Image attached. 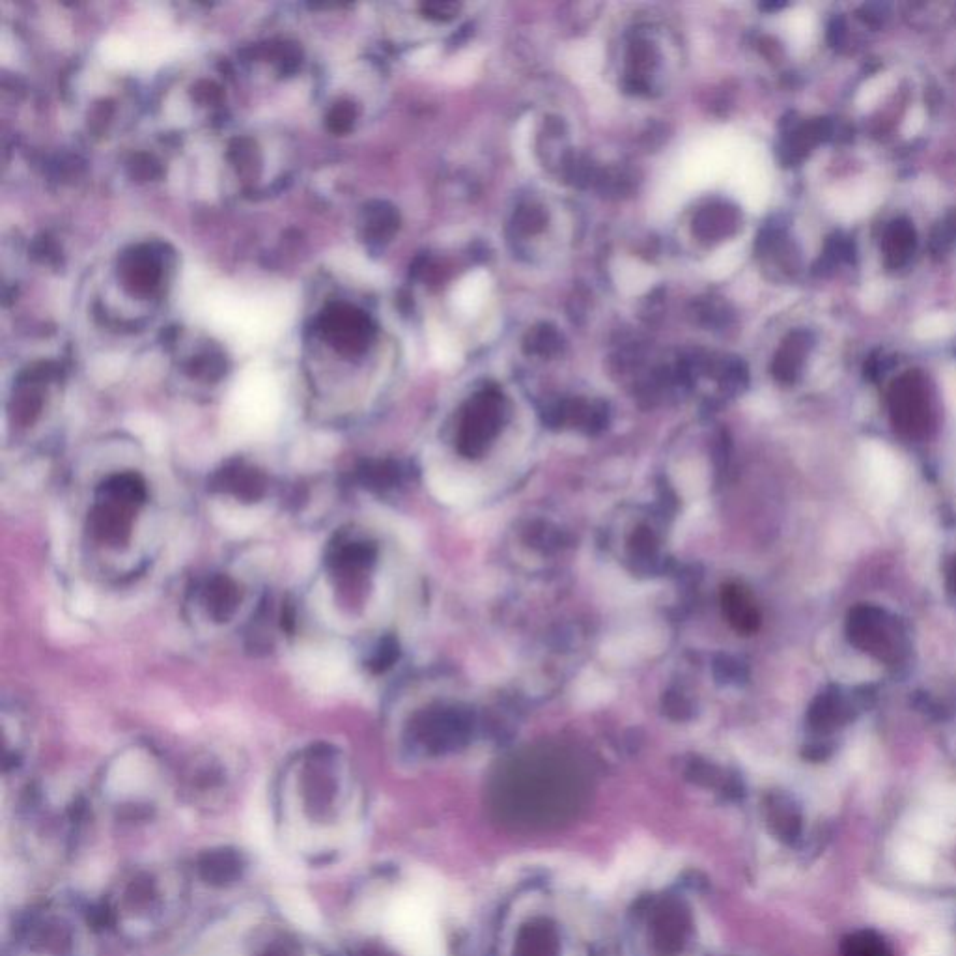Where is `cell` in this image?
<instances>
[{
  "mask_svg": "<svg viewBox=\"0 0 956 956\" xmlns=\"http://www.w3.org/2000/svg\"><path fill=\"white\" fill-rule=\"evenodd\" d=\"M327 755H314L309 760L307 774L303 781V802L305 811L314 822H329L337 811L338 781L331 768H327Z\"/></svg>",
  "mask_w": 956,
  "mask_h": 956,
  "instance_id": "1",
  "label": "cell"
},
{
  "mask_svg": "<svg viewBox=\"0 0 956 956\" xmlns=\"http://www.w3.org/2000/svg\"><path fill=\"white\" fill-rule=\"evenodd\" d=\"M245 869H247L245 856L236 848H228V846L206 850L197 859L198 876L211 887L234 886L241 880Z\"/></svg>",
  "mask_w": 956,
  "mask_h": 956,
  "instance_id": "2",
  "label": "cell"
},
{
  "mask_svg": "<svg viewBox=\"0 0 956 956\" xmlns=\"http://www.w3.org/2000/svg\"><path fill=\"white\" fill-rule=\"evenodd\" d=\"M133 510L120 507L111 501L98 499V503L88 514V531L99 542L109 546L126 544L131 535Z\"/></svg>",
  "mask_w": 956,
  "mask_h": 956,
  "instance_id": "3",
  "label": "cell"
},
{
  "mask_svg": "<svg viewBox=\"0 0 956 956\" xmlns=\"http://www.w3.org/2000/svg\"><path fill=\"white\" fill-rule=\"evenodd\" d=\"M211 484L215 490L230 493L245 503L258 501L266 492V477L258 469L241 462L225 465L217 471Z\"/></svg>",
  "mask_w": 956,
  "mask_h": 956,
  "instance_id": "4",
  "label": "cell"
},
{
  "mask_svg": "<svg viewBox=\"0 0 956 956\" xmlns=\"http://www.w3.org/2000/svg\"><path fill=\"white\" fill-rule=\"evenodd\" d=\"M376 557L372 544L342 538L329 548L327 563L335 576L352 581L353 576H361Z\"/></svg>",
  "mask_w": 956,
  "mask_h": 956,
  "instance_id": "5",
  "label": "cell"
},
{
  "mask_svg": "<svg viewBox=\"0 0 956 956\" xmlns=\"http://www.w3.org/2000/svg\"><path fill=\"white\" fill-rule=\"evenodd\" d=\"M499 409H501V398L495 393L480 394L471 404L464 426V436L465 439H469L467 441L469 445L475 447L486 437L492 436L499 422Z\"/></svg>",
  "mask_w": 956,
  "mask_h": 956,
  "instance_id": "6",
  "label": "cell"
},
{
  "mask_svg": "<svg viewBox=\"0 0 956 956\" xmlns=\"http://www.w3.org/2000/svg\"><path fill=\"white\" fill-rule=\"evenodd\" d=\"M146 497H148L146 482L142 480L141 475L131 473V471L111 475L99 486L98 490V499L111 501V503H116L120 507L129 508V510L141 507L142 503L146 501Z\"/></svg>",
  "mask_w": 956,
  "mask_h": 956,
  "instance_id": "7",
  "label": "cell"
},
{
  "mask_svg": "<svg viewBox=\"0 0 956 956\" xmlns=\"http://www.w3.org/2000/svg\"><path fill=\"white\" fill-rule=\"evenodd\" d=\"M239 600H241L239 587L230 577H211L210 583L206 585L204 602L208 607V615L215 622H226L232 619L238 609Z\"/></svg>",
  "mask_w": 956,
  "mask_h": 956,
  "instance_id": "8",
  "label": "cell"
},
{
  "mask_svg": "<svg viewBox=\"0 0 956 956\" xmlns=\"http://www.w3.org/2000/svg\"><path fill=\"white\" fill-rule=\"evenodd\" d=\"M878 200H880L878 189H874L872 185H859L852 191L839 195L833 202V210L844 221H850L869 213L878 204Z\"/></svg>",
  "mask_w": 956,
  "mask_h": 956,
  "instance_id": "9",
  "label": "cell"
},
{
  "mask_svg": "<svg viewBox=\"0 0 956 956\" xmlns=\"http://www.w3.org/2000/svg\"><path fill=\"white\" fill-rule=\"evenodd\" d=\"M732 226V211L725 206H708L695 219V232L703 239L725 236Z\"/></svg>",
  "mask_w": 956,
  "mask_h": 956,
  "instance_id": "10",
  "label": "cell"
},
{
  "mask_svg": "<svg viewBox=\"0 0 956 956\" xmlns=\"http://www.w3.org/2000/svg\"><path fill=\"white\" fill-rule=\"evenodd\" d=\"M843 956H891V951L876 932L861 930L844 938Z\"/></svg>",
  "mask_w": 956,
  "mask_h": 956,
  "instance_id": "11",
  "label": "cell"
},
{
  "mask_svg": "<svg viewBox=\"0 0 956 956\" xmlns=\"http://www.w3.org/2000/svg\"><path fill=\"white\" fill-rule=\"evenodd\" d=\"M953 333H956L955 314H943V312L930 314L915 325V335L921 340H938V338L949 337Z\"/></svg>",
  "mask_w": 956,
  "mask_h": 956,
  "instance_id": "12",
  "label": "cell"
},
{
  "mask_svg": "<svg viewBox=\"0 0 956 956\" xmlns=\"http://www.w3.org/2000/svg\"><path fill=\"white\" fill-rule=\"evenodd\" d=\"M525 350L535 355H553L561 350V335L551 325L535 327L525 340Z\"/></svg>",
  "mask_w": 956,
  "mask_h": 956,
  "instance_id": "13",
  "label": "cell"
},
{
  "mask_svg": "<svg viewBox=\"0 0 956 956\" xmlns=\"http://www.w3.org/2000/svg\"><path fill=\"white\" fill-rule=\"evenodd\" d=\"M101 55L111 66H131L137 60V49L126 38L111 36L101 45Z\"/></svg>",
  "mask_w": 956,
  "mask_h": 956,
  "instance_id": "14",
  "label": "cell"
},
{
  "mask_svg": "<svg viewBox=\"0 0 956 956\" xmlns=\"http://www.w3.org/2000/svg\"><path fill=\"white\" fill-rule=\"evenodd\" d=\"M891 83H893V77H891V75H878V77L871 79L867 85L859 90V107H863V109H871V107H874V105L882 99V96L886 94L887 88L891 86Z\"/></svg>",
  "mask_w": 956,
  "mask_h": 956,
  "instance_id": "15",
  "label": "cell"
},
{
  "mask_svg": "<svg viewBox=\"0 0 956 956\" xmlns=\"http://www.w3.org/2000/svg\"><path fill=\"white\" fill-rule=\"evenodd\" d=\"M546 223V215L544 211L536 206H525V208H520V211L516 213L514 217V226L520 230V232H525V234H531V232H536L540 230L542 226Z\"/></svg>",
  "mask_w": 956,
  "mask_h": 956,
  "instance_id": "16",
  "label": "cell"
},
{
  "mask_svg": "<svg viewBox=\"0 0 956 956\" xmlns=\"http://www.w3.org/2000/svg\"><path fill=\"white\" fill-rule=\"evenodd\" d=\"M394 660H396V645H394L393 639H385V641H381L380 647L374 650L372 658L368 661V667L374 673H381L387 667H391Z\"/></svg>",
  "mask_w": 956,
  "mask_h": 956,
  "instance_id": "17",
  "label": "cell"
},
{
  "mask_svg": "<svg viewBox=\"0 0 956 956\" xmlns=\"http://www.w3.org/2000/svg\"><path fill=\"white\" fill-rule=\"evenodd\" d=\"M258 956H301V953H299V947L296 943L279 940V942L268 945Z\"/></svg>",
  "mask_w": 956,
  "mask_h": 956,
  "instance_id": "18",
  "label": "cell"
},
{
  "mask_svg": "<svg viewBox=\"0 0 956 956\" xmlns=\"http://www.w3.org/2000/svg\"><path fill=\"white\" fill-rule=\"evenodd\" d=\"M923 124H925V114H923L921 109H915V111L908 114L902 131H904V135H915V133H919V131L923 129Z\"/></svg>",
  "mask_w": 956,
  "mask_h": 956,
  "instance_id": "19",
  "label": "cell"
},
{
  "mask_svg": "<svg viewBox=\"0 0 956 956\" xmlns=\"http://www.w3.org/2000/svg\"><path fill=\"white\" fill-rule=\"evenodd\" d=\"M945 391H947V396L949 400L953 402V406H956V365H951L947 370H945Z\"/></svg>",
  "mask_w": 956,
  "mask_h": 956,
  "instance_id": "20",
  "label": "cell"
},
{
  "mask_svg": "<svg viewBox=\"0 0 956 956\" xmlns=\"http://www.w3.org/2000/svg\"><path fill=\"white\" fill-rule=\"evenodd\" d=\"M882 299V288L880 286H869L867 294H865V301L871 305L872 301H880Z\"/></svg>",
  "mask_w": 956,
  "mask_h": 956,
  "instance_id": "21",
  "label": "cell"
}]
</instances>
